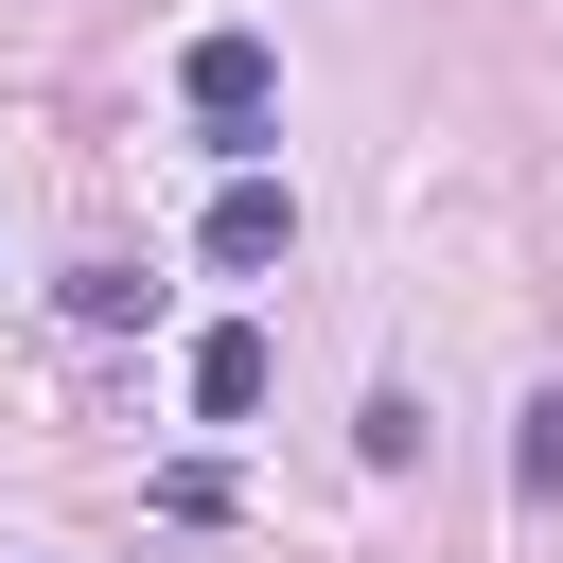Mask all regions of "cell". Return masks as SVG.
I'll use <instances>...</instances> for the list:
<instances>
[{
    "label": "cell",
    "mask_w": 563,
    "mask_h": 563,
    "mask_svg": "<svg viewBox=\"0 0 563 563\" xmlns=\"http://www.w3.org/2000/svg\"><path fill=\"white\" fill-rule=\"evenodd\" d=\"M176 88H194V123H211V141L246 158V141H264V106H282V53H264V35L229 18V35H194V53H176Z\"/></svg>",
    "instance_id": "6da1fadb"
},
{
    "label": "cell",
    "mask_w": 563,
    "mask_h": 563,
    "mask_svg": "<svg viewBox=\"0 0 563 563\" xmlns=\"http://www.w3.org/2000/svg\"><path fill=\"white\" fill-rule=\"evenodd\" d=\"M246 405H264V334L211 317V334H194V422H246Z\"/></svg>",
    "instance_id": "3957f363"
},
{
    "label": "cell",
    "mask_w": 563,
    "mask_h": 563,
    "mask_svg": "<svg viewBox=\"0 0 563 563\" xmlns=\"http://www.w3.org/2000/svg\"><path fill=\"white\" fill-rule=\"evenodd\" d=\"M510 493H528V510H563V405H528V440H510Z\"/></svg>",
    "instance_id": "5b68a950"
},
{
    "label": "cell",
    "mask_w": 563,
    "mask_h": 563,
    "mask_svg": "<svg viewBox=\"0 0 563 563\" xmlns=\"http://www.w3.org/2000/svg\"><path fill=\"white\" fill-rule=\"evenodd\" d=\"M194 246H211V264H229V282H264V264H282V246H299V194H282V176H229V194H211V229H194Z\"/></svg>",
    "instance_id": "7a4b0ae2"
},
{
    "label": "cell",
    "mask_w": 563,
    "mask_h": 563,
    "mask_svg": "<svg viewBox=\"0 0 563 563\" xmlns=\"http://www.w3.org/2000/svg\"><path fill=\"white\" fill-rule=\"evenodd\" d=\"M141 299H158V282H141V264H70V317H88V334H123V317H141Z\"/></svg>",
    "instance_id": "277c9868"
}]
</instances>
